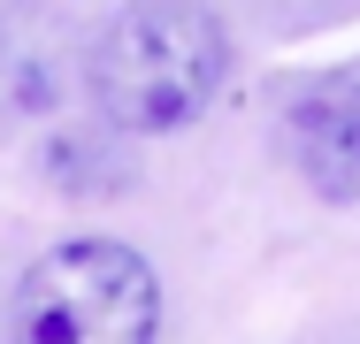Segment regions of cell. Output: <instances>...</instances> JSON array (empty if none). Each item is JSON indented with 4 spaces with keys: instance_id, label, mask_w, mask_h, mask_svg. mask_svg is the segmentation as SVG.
Returning <instances> with one entry per match:
<instances>
[{
    "instance_id": "obj_1",
    "label": "cell",
    "mask_w": 360,
    "mask_h": 344,
    "mask_svg": "<svg viewBox=\"0 0 360 344\" xmlns=\"http://www.w3.org/2000/svg\"><path fill=\"white\" fill-rule=\"evenodd\" d=\"M230 77V31L215 8L200 0H131L100 23L92 39V107L131 138L184 131L192 115H207V100Z\"/></svg>"
},
{
    "instance_id": "obj_2",
    "label": "cell",
    "mask_w": 360,
    "mask_h": 344,
    "mask_svg": "<svg viewBox=\"0 0 360 344\" xmlns=\"http://www.w3.org/2000/svg\"><path fill=\"white\" fill-rule=\"evenodd\" d=\"M15 344H153L161 283L123 237H70L15 283Z\"/></svg>"
},
{
    "instance_id": "obj_3",
    "label": "cell",
    "mask_w": 360,
    "mask_h": 344,
    "mask_svg": "<svg viewBox=\"0 0 360 344\" xmlns=\"http://www.w3.org/2000/svg\"><path fill=\"white\" fill-rule=\"evenodd\" d=\"M291 161L322 199H360V69L314 77L284 115Z\"/></svg>"
}]
</instances>
